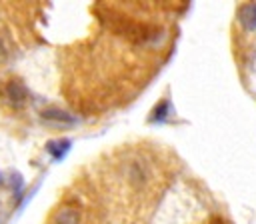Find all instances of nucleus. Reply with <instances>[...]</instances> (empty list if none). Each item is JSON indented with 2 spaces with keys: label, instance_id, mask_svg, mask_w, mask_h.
Instances as JSON below:
<instances>
[{
  "label": "nucleus",
  "instance_id": "39448f33",
  "mask_svg": "<svg viewBox=\"0 0 256 224\" xmlns=\"http://www.w3.org/2000/svg\"><path fill=\"white\" fill-rule=\"evenodd\" d=\"M44 116H46V118H56V120H62V122H74V118H70L66 112H60V110H56V108L44 110Z\"/></svg>",
  "mask_w": 256,
  "mask_h": 224
},
{
  "label": "nucleus",
  "instance_id": "7ed1b4c3",
  "mask_svg": "<svg viewBox=\"0 0 256 224\" xmlns=\"http://www.w3.org/2000/svg\"><path fill=\"white\" fill-rule=\"evenodd\" d=\"M68 146H70V142L68 140H58V142H50L48 144V152L56 158V160H60L64 154H66V150H68Z\"/></svg>",
  "mask_w": 256,
  "mask_h": 224
},
{
  "label": "nucleus",
  "instance_id": "20e7f679",
  "mask_svg": "<svg viewBox=\"0 0 256 224\" xmlns=\"http://www.w3.org/2000/svg\"><path fill=\"white\" fill-rule=\"evenodd\" d=\"M8 94H10V98H12V100H16L18 104L26 100V88H24L22 84H10Z\"/></svg>",
  "mask_w": 256,
  "mask_h": 224
},
{
  "label": "nucleus",
  "instance_id": "f257e3e1",
  "mask_svg": "<svg viewBox=\"0 0 256 224\" xmlns=\"http://www.w3.org/2000/svg\"><path fill=\"white\" fill-rule=\"evenodd\" d=\"M54 224H80V212L72 206H62L54 214Z\"/></svg>",
  "mask_w": 256,
  "mask_h": 224
},
{
  "label": "nucleus",
  "instance_id": "f03ea898",
  "mask_svg": "<svg viewBox=\"0 0 256 224\" xmlns=\"http://www.w3.org/2000/svg\"><path fill=\"white\" fill-rule=\"evenodd\" d=\"M240 16V22L246 26V28H256V4H246L240 8L238 12Z\"/></svg>",
  "mask_w": 256,
  "mask_h": 224
}]
</instances>
